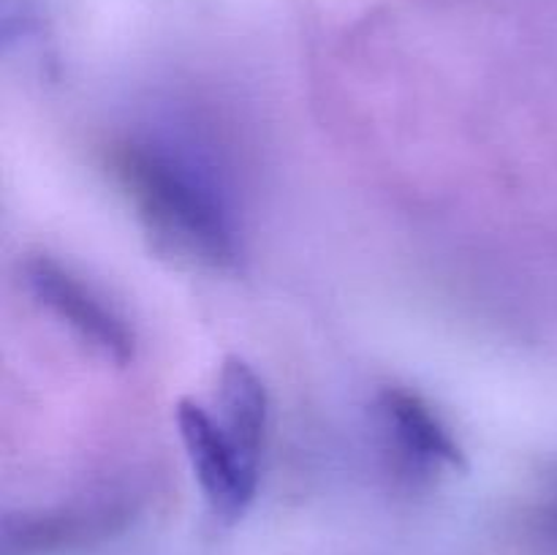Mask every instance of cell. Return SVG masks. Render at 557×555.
<instances>
[{
  "mask_svg": "<svg viewBox=\"0 0 557 555\" xmlns=\"http://www.w3.org/2000/svg\"><path fill=\"white\" fill-rule=\"evenodd\" d=\"M25 283L44 308L52 310L101 357L117 365L134 359V332L123 316L69 267L58 264L49 256H36L25 261Z\"/></svg>",
  "mask_w": 557,
  "mask_h": 555,
  "instance_id": "3",
  "label": "cell"
},
{
  "mask_svg": "<svg viewBox=\"0 0 557 555\" xmlns=\"http://www.w3.org/2000/svg\"><path fill=\"white\" fill-rule=\"evenodd\" d=\"M114 172L158 245L194 264L226 270L237 261V229L210 180L163 147L125 145Z\"/></svg>",
  "mask_w": 557,
  "mask_h": 555,
  "instance_id": "1",
  "label": "cell"
},
{
  "mask_svg": "<svg viewBox=\"0 0 557 555\" xmlns=\"http://www.w3.org/2000/svg\"><path fill=\"white\" fill-rule=\"evenodd\" d=\"M379 422L400 466L417 473L460 468L462 449L438 414L403 386H386L375 400Z\"/></svg>",
  "mask_w": 557,
  "mask_h": 555,
  "instance_id": "4",
  "label": "cell"
},
{
  "mask_svg": "<svg viewBox=\"0 0 557 555\" xmlns=\"http://www.w3.org/2000/svg\"><path fill=\"white\" fill-rule=\"evenodd\" d=\"M218 419L245 452L261 460L270 424V397L264 381L245 359L228 357L223 362L218 379Z\"/></svg>",
  "mask_w": 557,
  "mask_h": 555,
  "instance_id": "5",
  "label": "cell"
},
{
  "mask_svg": "<svg viewBox=\"0 0 557 555\" xmlns=\"http://www.w3.org/2000/svg\"><path fill=\"white\" fill-rule=\"evenodd\" d=\"M177 428L194 477L212 515L232 522L248 511L259 488V457L245 452L239 441L212 417L201 403L177 406Z\"/></svg>",
  "mask_w": 557,
  "mask_h": 555,
  "instance_id": "2",
  "label": "cell"
}]
</instances>
